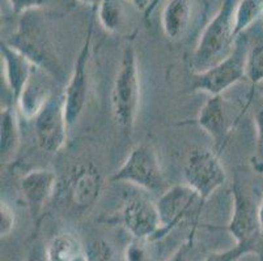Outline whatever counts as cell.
Segmentation results:
<instances>
[{"label":"cell","instance_id":"obj_1","mask_svg":"<svg viewBox=\"0 0 263 261\" xmlns=\"http://www.w3.org/2000/svg\"><path fill=\"white\" fill-rule=\"evenodd\" d=\"M2 41L21 52L34 67L47 73L51 78L62 80L63 71L61 61L55 47L54 34L44 9L21 14L16 32Z\"/></svg>","mask_w":263,"mask_h":261},{"label":"cell","instance_id":"obj_2","mask_svg":"<svg viewBox=\"0 0 263 261\" xmlns=\"http://www.w3.org/2000/svg\"><path fill=\"white\" fill-rule=\"evenodd\" d=\"M238 0H221L219 9L203 29L191 55L193 73H202L224 61L234 49V11Z\"/></svg>","mask_w":263,"mask_h":261},{"label":"cell","instance_id":"obj_3","mask_svg":"<svg viewBox=\"0 0 263 261\" xmlns=\"http://www.w3.org/2000/svg\"><path fill=\"white\" fill-rule=\"evenodd\" d=\"M140 72L138 64V55L133 43L124 47L119 68L114 78L110 105L111 114L117 126L126 133L133 132L140 109Z\"/></svg>","mask_w":263,"mask_h":261},{"label":"cell","instance_id":"obj_4","mask_svg":"<svg viewBox=\"0 0 263 261\" xmlns=\"http://www.w3.org/2000/svg\"><path fill=\"white\" fill-rule=\"evenodd\" d=\"M110 182L134 184L148 192H164L166 190L159 155L148 143L136 144L123 164L110 176Z\"/></svg>","mask_w":263,"mask_h":261},{"label":"cell","instance_id":"obj_5","mask_svg":"<svg viewBox=\"0 0 263 261\" xmlns=\"http://www.w3.org/2000/svg\"><path fill=\"white\" fill-rule=\"evenodd\" d=\"M249 41L246 32L238 35L234 49L224 61L215 64L202 73H193L191 92H203L209 95L223 94L231 86L246 78V57H248Z\"/></svg>","mask_w":263,"mask_h":261},{"label":"cell","instance_id":"obj_6","mask_svg":"<svg viewBox=\"0 0 263 261\" xmlns=\"http://www.w3.org/2000/svg\"><path fill=\"white\" fill-rule=\"evenodd\" d=\"M95 14L96 8H93L84 42L73 64L70 80L67 83L66 89L63 90L64 106H66L67 121L70 124V128L78 123L87 105L88 92H89V62L92 54L93 32H95Z\"/></svg>","mask_w":263,"mask_h":261},{"label":"cell","instance_id":"obj_7","mask_svg":"<svg viewBox=\"0 0 263 261\" xmlns=\"http://www.w3.org/2000/svg\"><path fill=\"white\" fill-rule=\"evenodd\" d=\"M185 183L203 201H207L227 182V171L220 162V154L207 148H195L190 152L183 167Z\"/></svg>","mask_w":263,"mask_h":261},{"label":"cell","instance_id":"obj_8","mask_svg":"<svg viewBox=\"0 0 263 261\" xmlns=\"http://www.w3.org/2000/svg\"><path fill=\"white\" fill-rule=\"evenodd\" d=\"M32 122L38 148L50 154L61 152L70 129L63 93H55Z\"/></svg>","mask_w":263,"mask_h":261},{"label":"cell","instance_id":"obj_9","mask_svg":"<svg viewBox=\"0 0 263 261\" xmlns=\"http://www.w3.org/2000/svg\"><path fill=\"white\" fill-rule=\"evenodd\" d=\"M204 203L205 201H203L186 183L166 188L156 201L161 219V229L157 235V240L168 235L174 227L191 218L193 215L198 217Z\"/></svg>","mask_w":263,"mask_h":261},{"label":"cell","instance_id":"obj_10","mask_svg":"<svg viewBox=\"0 0 263 261\" xmlns=\"http://www.w3.org/2000/svg\"><path fill=\"white\" fill-rule=\"evenodd\" d=\"M232 195H233V212L227 230L236 243H257L262 246L263 250L259 221H258L259 204L257 205L253 203L237 178L234 179L232 184Z\"/></svg>","mask_w":263,"mask_h":261},{"label":"cell","instance_id":"obj_11","mask_svg":"<svg viewBox=\"0 0 263 261\" xmlns=\"http://www.w3.org/2000/svg\"><path fill=\"white\" fill-rule=\"evenodd\" d=\"M102 174L93 162H80L71 167L66 180L67 198L78 212H85L99 200Z\"/></svg>","mask_w":263,"mask_h":261},{"label":"cell","instance_id":"obj_12","mask_svg":"<svg viewBox=\"0 0 263 261\" xmlns=\"http://www.w3.org/2000/svg\"><path fill=\"white\" fill-rule=\"evenodd\" d=\"M121 221L134 239L144 242L157 240L161 219L156 203L154 204L152 201L143 197L131 198L122 208Z\"/></svg>","mask_w":263,"mask_h":261},{"label":"cell","instance_id":"obj_13","mask_svg":"<svg viewBox=\"0 0 263 261\" xmlns=\"http://www.w3.org/2000/svg\"><path fill=\"white\" fill-rule=\"evenodd\" d=\"M197 123L214 140L215 152L221 154L236 124L229 119L228 109L223 95H210L198 114Z\"/></svg>","mask_w":263,"mask_h":261},{"label":"cell","instance_id":"obj_14","mask_svg":"<svg viewBox=\"0 0 263 261\" xmlns=\"http://www.w3.org/2000/svg\"><path fill=\"white\" fill-rule=\"evenodd\" d=\"M20 188L33 221H37L57 190V175L47 169L30 170L21 178Z\"/></svg>","mask_w":263,"mask_h":261},{"label":"cell","instance_id":"obj_15","mask_svg":"<svg viewBox=\"0 0 263 261\" xmlns=\"http://www.w3.org/2000/svg\"><path fill=\"white\" fill-rule=\"evenodd\" d=\"M0 55L4 81L11 95L12 105L16 106L21 93L32 78L35 67L28 57L24 56L17 50L12 49L4 41L0 43Z\"/></svg>","mask_w":263,"mask_h":261},{"label":"cell","instance_id":"obj_16","mask_svg":"<svg viewBox=\"0 0 263 261\" xmlns=\"http://www.w3.org/2000/svg\"><path fill=\"white\" fill-rule=\"evenodd\" d=\"M193 16V0H166L161 12V26L165 37L172 42L182 39L190 30Z\"/></svg>","mask_w":263,"mask_h":261},{"label":"cell","instance_id":"obj_17","mask_svg":"<svg viewBox=\"0 0 263 261\" xmlns=\"http://www.w3.org/2000/svg\"><path fill=\"white\" fill-rule=\"evenodd\" d=\"M47 73L35 67L32 78L25 86L24 92L18 98L16 107L26 121H33L40 110L46 105L47 101L55 94L49 85V80H44Z\"/></svg>","mask_w":263,"mask_h":261},{"label":"cell","instance_id":"obj_18","mask_svg":"<svg viewBox=\"0 0 263 261\" xmlns=\"http://www.w3.org/2000/svg\"><path fill=\"white\" fill-rule=\"evenodd\" d=\"M17 107L7 105L0 112V158L2 164H11L17 155L21 143Z\"/></svg>","mask_w":263,"mask_h":261},{"label":"cell","instance_id":"obj_19","mask_svg":"<svg viewBox=\"0 0 263 261\" xmlns=\"http://www.w3.org/2000/svg\"><path fill=\"white\" fill-rule=\"evenodd\" d=\"M84 252L73 234L59 233L52 236L45 250V261H72Z\"/></svg>","mask_w":263,"mask_h":261},{"label":"cell","instance_id":"obj_20","mask_svg":"<svg viewBox=\"0 0 263 261\" xmlns=\"http://www.w3.org/2000/svg\"><path fill=\"white\" fill-rule=\"evenodd\" d=\"M126 0H100L96 14L102 28L110 34H119L126 25Z\"/></svg>","mask_w":263,"mask_h":261},{"label":"cell","instance_id":"obj_21","mask_svg":"<svg viewBox=\"0 0 263 261\" xmlns=\"http://www.w3.org/2000/svg\"><path fill=\"white\" fill-rule=\"evenodd\" d=\"M263 17V0H238L234 11V35L243 34Z\"/></svg>","mask_w":263,"mask_h":261},{"label":"cell","instance_id":"obj_22","mask_svg":"<svg viewBox=\"0 0 263 261\" xmlns=\"http://www.w3.org/2000/svg\"><path fill=\"white\" fill-rule=\"evenodd\" d=\"M246 78L252 85L250 97H253L255 86L263 83V38L249 46L246 57Z\"/></svg>","mask_w":263,"mask_h":261},{"label":"cell","instance_id":"obj_23","mask_svg":"<svg viewBox=\"0 0 263 261\" xmlns=\"http://www.w3.org/2000/svg\"><path fill=\"white\" fill-rule=\"evenodd\" d=\"M255 253L260 256L262 253V246L257 243H236L233 247L224 251L210 253L204 261H238L243 256Z\"/></svg>","mask_w":263,"mask_h":261},{"label":"cell","instance_id":"obj_24","mask_svg":"<svg viewBox=\"0 0 263 261\" xmlns=\"http://www.w3.org/2000/svg\"><path fill=\"white\" fill-rule=\"evenodd\" d=\"M87 261H117L113 247L104 239L92 240L84 250Z\"/></svg>","mask_w":263,"mask_h":261},{"label":"cell","instance_id":"obj_25","mask_svg":"<svg viewBox=\"0 0 263 261\" xmlns=\"http://www.w3.org/2000/svg\"><path fill=\"white\" fill-rule=\"evenodd\" d=\"M254 124H255V154L252 159L253 169L257 172H263V104L257 109L254 114Z\"/></svg>","mask_w":263,"mask_h":261},{"label":"cell","instance_id":"obj_26","mask_svg":"<svg viewBox=\"0 0 263 261\" xmlns=\"http://www.w3.org/2000/svg\"><path fill=\"white\" fill-rule=\"evenodd\" d=\"M16 226V213L13 208L2 198L0 203V235L6 238L13 231Z\"/></svg>","mask_w":263,"mask_h":261},{"label":"cell","instance_id":"obj_27","mask_svg":"<svg viewBox=\"0 0 263 261\" xmlns=\"http://www.w3.org/2000/svg\"><path fill=\"white\" fill-rule=\"evenodd\" d=\"M11 6V12L15 17H20L21 14L37 9H45L51 0H8Z\"/></svg>","mask_w":263,"mask_h":261},{"label":"cell","instance_id":"obj_28","mask_svg":"<svg viewBox=\"0 0 263 261\" xmlns=\"http://www.w3.org/2000/svg\"><path fill=\"white\" fill-rule=\"evenodd\" d=\"M147 243L148 242L134 239L124 251V261H152Z\"/></svg>","mask_w":263,"mask_h":261},{"label":"cell","instance_id":"obj_29","mask_svg":"<svg viewBox=\"0 0 263 261\" xmlns=\"http://www.w3.org/2000/svg\"><path fill=\"white\" fill-rule=\"evenodd\" d=\"M194 235H195V226L191 230V234L185 242H183L166 261H191L194 250Z\"/></svg>","mask_w":263,"mask_h":261},{"label":"cell","instance_id":"obj_30","mask_svg":"<svg viewBox=\"0 0 263 261\" xmlns=\"http://www.w3.org/2000/svg\"><path fill=\"white\" fill-rule=\"evenodd\" d=\"M258 221H259V231H260V238H262L263 243V198L259 203V208H258ZM259 261H263V250L259 256Z\"/></svg>","mask_w":263,"mask_h":261},{"label":"cell","instance_id":"obj_31","mask_svg":"<svg viewBox=\"0 0 263 261\" xmlns=\"http://www.w3.org/2000/svg\"><path fill=\"white\" fill-rule=\"evenodd\" d=\"M128 3L131 4L133 7H135L136 9H140V11L145 12L147 11L148 6H149V0H126Z\"/></svg>","mask_w":263,"mask_h":261},{"label":"cell","instance_id":"obj_32","mask_svg":"<svg viewBox=\"0 0 263 261\" xmlns=\"http://www.w3.org/2000/svg\"><path fill=\"white\" fill-rule=\"evenodd\" d=\"M25 261H42L41 260V255H40V251H38L37 247H33L32 251L28 253L26 256Z\"/></svg>","mask_w":263,"mask_h":261},{"label":"cell","instance_id":"obj_33","mask_svg":"<svg viewBox=\"0 0 263 261\" xmlns=\"http://www.w3.org/2000/svg\"><path fill=\"white\" fill-rule=\"evenodd\" d=\"M160 2H161V0H152V2H151L149 6H148V8H147V11L144 12L145 20H148V18H149V16H151V14H152V12H154L155 9H156V7L159 6Z\"/></svg>","mask_w":263,"mask_h":261},{"label":"cell","instance_id":"obj_34","mask_svg":"<svg viewBox=\"0 0 263 261\" xmlns=\"http://www.w3.org/2000/svg\"><path fill=\"white\" fill-rule=\"evenodd\" d=\"M79 2H81L83 4H88V6H92L93 8H96V7L99 6L100 0H79Z\"/></svg>","mask_w":263,"mask_h":261},{"label":"cell","instance_id":"obj_35","mask_svg":"<svg viewBox=\"0 0 263 261\" xmlns=\"http://www.w3.org/2000/svg\"><path fill=\"white\" fill-rule=\"evenodd\" d=\"M72 261H87V257H85V253H84V252H81L80 255H79L78 257L73 258Z\"/></svg>","mask_w":263,"mask_h":261},{"label":"cell","instance_id":"obj_36","mask_svg":"<svg viewBox=\"0 0 263 261\" xmlns=\"http://www.w3.org/2000/svg\"><path fill=\"white\" fill-rule=\"evenodd\" d=\"M204 3H209V2H215V0H203Z\"/></svg>","mask_w":263,"mask_h":261}]
</instances>
